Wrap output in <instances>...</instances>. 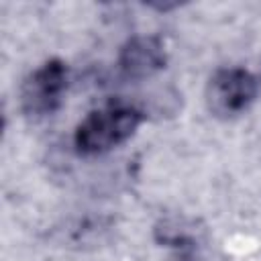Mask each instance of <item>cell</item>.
<instances>
[{"label": "cell", "instance_id": "5b68a950", "mask_svg": "<svg viewBox=\"0 0 261 261\" xmlns=\"http://www.w3.org/2000/svg\"><path fill=\"white\" fill-rule=\"evenodd\" d=\"M175 261H194V257L186 253V255H181V257H179V259H175Z\"/></svg>", "mask_w": 261, "mask_h": 261}, {"label": "cell", "instance_id": "7a4b0ae2", "mask_svg": "<svg viewBox=\"0 0 261 261\" xmlns=\"http://www.w3.org/2000/svg\"><path fill=\"white\" fill-rule=\"evenodd\" d=\"M257 96V80L241 69L226 67L218 69L206 88V106L214 116L232 118L245 112Z\"/></svg>", "mask_w": 261, "mask_h": 261}, {"label": "cell", "instance_id": "277c9868", "mask_svg": "<svg viewBox=\"0 0 261 261\" xmlns=\"http://www.w3.org/2000/svg\"><path fill=\"white\" fill-rule=\"evenodd\" d=\"M165 47L157 37H133L118 55V65L126 77L145 80L165 67Z\"/></svg>", "mask_w": 261, "mask_h": 261}, {"label": "cell", "instance_id": "6da1fadb", "mask_svg": "<svg viewBox=\"0 0 261 261\" xmlns=\"http://www.w3.org/2000/svg\"><path fill=\"white\" fill-rule=\"evenodd\" d=\"M141 112L130 106H108L90 112L75 130V147L84 155L104 153L124 143L139 126Z\"/></svg>", "mask_w": 261, "mask_h": 261}, {"label": "cell", "instance_id": "3957f363", "mask_svg": "<svg viewBox=\"0 0 261 261\" xmlns=\"http://www.w3.org/2000/svg\"><path fill=\"white\" fill-rule=\"evenodd\" d=\"M67 88V67L59 59H49L22 84L20 104L31 116H45L57 110Z\"/></svg>", "mask_w": 261, "mask_h": 261}]
</instances>
